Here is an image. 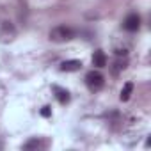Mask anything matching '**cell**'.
Returning a JSON list of instances; mask_svg holds the SVG:
<instances>
[{
    "instance_id": "6da1fadb",
    "label": "cell",
    "mask_w": 151,
    "mask_h": 151,
    "mask_svg": "<svg viewBox=\"0 0 151 151\" xmlns=\"http://www.w3.org/2000/svg\"><path fill=\"white\" fill-rule=\"evenodd\" d=\"M75 36H77V32H75V29H71L69 25H57L48 34L50 41H53V43H68V41L75 39Z\"/></svg>"
},
{
    "instance_id": "7a4b0ae2",
    "label": "cell",
    "mask_w": 151,
    "mask_h": 151,
    "mask_svg": "<svg viewBox=\"0 0 151 151\" xmlns=\"http://www.w3.org/2000/svg\"><path fill=\"white\" fill-rule=\"evenodd\" d=\"M86 86L91 93H98L105 87V77L98 71V69H91L86 75Z\"/></svg>"
},
{
    "instance_id": "3957f363",
    "label": "cell",
    "mask_w": 151,
    "mask_h": 151,
    "mask_svg": "<svg viewBox=\"0 0 151 151\" xmlns=\"http://www.w3.org/2000/svg\"><path fill=\"white\" fill-rule=\"evenodd\" d=\"M16 27L9 20H0V43H11L16 37Z\"/></svg>"
},
{
    "instance_id": "277c9868",
    "label": "cell",
    "mask_w": 151,
    "mask_h": 151,
    "mask_svg": "<svg viewBox=\"0 0 151 151\" xmlns=\"http://www.w3.org/2000/svg\"><path fill=\"white\" fill-rule=\"evenodd\" d=\"M123 29L126 32H137L140 29V16L137 13H130L124 20H123Z\"/></svg>"
},
{
    "instance_id": "5b68a950",
    "label": "cell",
    "mask_w": 151,
    "mask_h": 151,
    "mask_svg": "<svg viewBox=\"0 0 151 151\" xmlns=\"http://www.w3.org/2000/svg\"><path fill=\"white\" fill-rule=\"evenodd\" d=\"M82 68V60H78V59H69V60H64V62H60V71H64V73H75V71H78Z\"/></svg>"
},
{
    "instance_id": "8992f818",
    "label": "cell",
    "mask_w": 151,
    "mask_h": 151,
    "mask_svg": "<svg viewBox=\"0 0 151 151\" xmlns=\"http://www.w3.org/2000/svg\"><path fill=\"white\" fill-rule=\"evenodd\" d=\"M52 91H53V94H55V98H57V101H59L60 105L69 103L71 96H69V91H68V89H64V87H60V86H52Z\"/></svg>"
},
{
    "instance_id": "52a82bcc",
    "label": "cell",
    "mask_w": 151,
    "mask_h": 151,
    "mask_svg": "<svg viewBox=\"0 0 151 151\" xmlns=\"http://www.w3.org/2000/svg\"><path fill=\"white\" fill-rule=\"evenodd\" d=\"M91 62H93V66L98 68V69L105 68V66H107V55H105V52H103V50H96V52L93 53V57H91Z\"/></svg>"
},
{
    "instance_id": "ba28073f",
    "label": "cell",
    "mask_w": 151,
    "mask_h": 151,
    "mask_svg": "<svg viewBox=\"0 0 151 151\" xmlns=\"http://www.w3.org/2000/svg\"><path fill=\"white\" fill-rule=\"evenodd\" d=\"M46 146H48V142L43 140L41 137H32V139H29V140L23 144V149H43V147H46Z\"/></svg>"
},
{
    "instance_id": "9c48e42d",
    "label": "cell",
    "mask_w": 151,
    "mask_h": 151,
    "mask_svg": "<svg viewBox=\"0 0 151 151\" xmlns=\"http://www.w3.org/2000/svg\"><path fill=\"white\" fill-rule=\"evenodd\" d=\"M132 91H133V84H132V82H126V84L123 86V89H121L119 100H121V101H128L130 96H132Z\"/></svg>"
},
{
    "instance_id": "30bf717a",
    "label": "cell",
    "mask_w": 151,
    "mask_h": 151,
    "mask_svg": "<svg viewBox=\"0 0 151 151\" xmlns=\"http://www.w3.org/2000/svg\"><path fill=\"white\" fill-rule=\"evenodd\" d=\"M126 66H128V62H126V59H117L116 62H114V66H112V73L114 75H117L119 71H123V69H126Z\"/></svg>"
},
{
    "instance_id": "8fae6325",
    "label": "cell",
    "mask_w": 151,
    "mask_h": 151,
    "mask_svg": "<svg viewBox=\"0 0 151 151\" xmlns=\"http://www.w3.org/2000/svg\"><path fill=\"white\" fill-rule=\"evenodd\" d=\"M41 116H43V117H50V116H52V109H50L48 105H45V107L41 109Z\"/></svg>"
}]
</instances>
